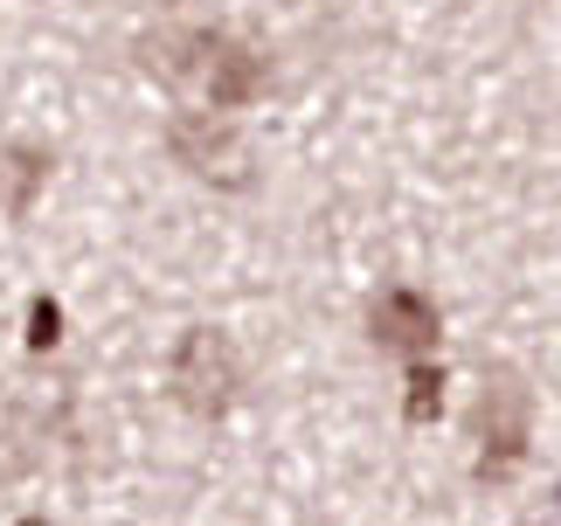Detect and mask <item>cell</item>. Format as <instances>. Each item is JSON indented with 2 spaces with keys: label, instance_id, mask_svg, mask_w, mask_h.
I'll return each instance as SVG.
<instances>
[{
  "label": "cell",
  "instance_id": "cell-9",
  "mask_svg": "<svg viewBox=\"0 0 561 526\" xmlns=\"http://www.w3.org/2000/svg\"><path fill=\"white\" fill-rule=\"evenodd\" d=\"M14 526H49V519H14Z\"/></svg>",
  "mask_w": 561,
  "mask_h": 526
},
{
  "label": "cell",
  "instance_id": "cell-8",
  "mask_svg": "<svg viewBox=\"0 0 561 526\" xmlns=\"http://www.w3.org/2000/svg\"><path fill=\"white\" fill-rule=\"evenodd\" d=\"M56 340H62V305L56 298H28V346H35V354H49Z\"/></svg>",
  "mask_w": 561,
  "mask_h": 526
},
{
  "label": "cell",
  "instance_id": "cell-7",
  "mask_svg": "<svg viewBox=\"0 0 561 526\" xmlns=\"http://www.w3.org/2000/svg\"><path fill=\"white\" fill-rule=\"evenodd\" d=\"M437 409H444V375L416 361V367H409V423H430Z\"/></svg>",
  "mask_w": 561,
  "mask_h": 526
},
{
  "label": "cell",
  "instance_id": "cell-2",
  "mask_svg": "<svg viewBox=\"0 0 561 526\" xmlns=\"http://www.w3.org/2000/svg\"><path fill=\"white\" fill-rule=\"evenodd\" d=\"M236 388H243V361H236V346L215 333V325L181 333V346H174V402L187 415H202V423H215V415H229Z\"/></svg>",
  "mask_w": 561,
  "mask_h": 526
},
{
  "label": "cell",
  "instance_id": "cell-6",
  "mask_svg": "<svg viewBox=\"0 0 561 526\" xmlns=\"http://www.w3.org/2000/svg\"><path fill=\"white\" fill-rule=\"evenodd\" d=\"M42 181H49V152L42 146H0V208L8 215H28Z\"/></svg>",
  "mask_w": 561,
  "mask_h": 526
},
{
  "label": "cell",
  "instance_id": "cell-5",
  "mask_svg": "<svg viewBox=\"0 0 561 526\" xmlns=\"http://www.w3.org/2000/svg\"><path fill=\"white\" fill-rule=\"evenodd\" d=\"M375 340L388 346V354H409V361H423L430 346H437V305H430L423 291H409V284H396V291H381L375 298Z\"/></svg>",
  "mask_w": 561,
  "mask_h": 526
},
{
  "label": "cell",
  "instance_id": "cell-4",
  "mask_svg": "<svg viewBox=\"0 0 561 526\" xmlns=\"http://www.w3.org/2000/svg\"><path fill=\"white\" fill-rule=\"evenodd\" d=\"M167 146H174V160L187 173H202L215 187H243L250 181V152L236 139V125H222L215 112H181L167 125Z\"/></svg>",
  "mask_w": 561,
  "mask_h": 526
},
{
  "label": "cell",
  "instance_id": "cell-1",
  "mask_svg": "<svg viewBox=\"0 0 561 526\" xmlns=\"http://www.w3.org/2000/svg\"><path fill=\"white\" fill-rule=\"evenodd\" d=\"M146 70L167 77L174 91L187 98H202L208 112H243V104L264 98V56L250 49V42H236L222 28H167L146 42Z\"/></svg>",
  "mask_w": 561,
  "mask_h": 526
},
{
  "label": "cell",
  "instance_id": "cell-3",
  "mask_svg": "<svg viewBox=\"0 0 561 526\" xmlns=\"http://www.w3.org/2000/svg\"><path fill=\"white\" fill-rule=\"evenodd\" d=\"M527 457V388L513 375H485L479 395V478H513Z\"/></svg>",
  "mask_w": 561,
  "mask_h": 526
}]
</instances>
